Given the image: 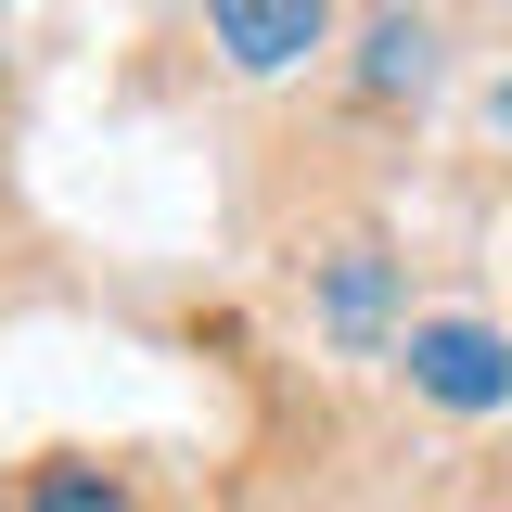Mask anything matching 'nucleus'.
I'll return each mask as SVG.
<instances>
[{"label": "nucleus", "instance_id": "nucleus-1", "mask_svg": "<svg viewBox=\"0 0 512 512\" xmlns=\"http://www.w3.org/2000/svg\"><path fill=\"white\" fill-rule=\"evenodd\" d=\"M397 359H410V384H423L436 410H461V423L512 410V346L487 333V320H410V333H397Z\"/></svg>", "mask_w": 512, "mask_h": 512}, {"label": "nucleus", "instance_id": "nucleus-2", "mask_svg": "<svg viewBox=\"0 0 512 512\" xmlns=\"http://www.w3.org/2000/svg\"><path fill=\"white\" fill-rule=\"evenodd\" d=\"M320 333H333L346 359H384V346H397V256L384 244H333L320 256Z\"/></svg>", "mask_w": 512, "mask_h": 512}, {"label": "nucleus", "instance_id": "nucleus-3", "mask_svg": "<svg viewBox=\"0 0 512 512\" xmlns=\"http://www.w3.org/2000/svg\"><path fill=\"white\" fill-rule=\"evenodd\" d=\"M205 26H218V52L244 77H295L333 39V0H205Z\"/></svg>", "mask_w": 512, "mask_h": 512}, {"label": "nucleus", "instance_id": "nucleus-4", "mask_svg": "<svg viewBox=\"0 0 512 512\" xmlns=\"http://www.w3.org/2000/svg\"><path fill=\"white\" fill-rule=\"evenodd\" d=\"M359 90H436V26L423 13H372V39H359Z\"/></svg>", "mask_w": 512, "mask_h": 512}, {"label": "nucleus", "instance_id": "nucleus-5", "mask_svg": "<svg viewBox=\"0 0 512 512\" xmlns=\"http://www.w3.org/2000/svg\"><path fill=\"white\" fill-rule=\"evenodd\" d=\"M26 512H128V487H116V474H90V461H64V474L26 487Z\"/></svg>", "mask_w": 512, "mask_h": 512}, {"label": "nucleus", "instance_id": "nucleus-6", "mask_svg": "<svg viewBox=\"0 0 512 512\" xmlns=\"http://www.w3.org/2000/svg\"><path fill=\"white\" fill-rule=\"evenodd\" d=\"M487 128H500V141H512V77H500V90H487Z\"/></svg>", "mask_w": 512, "mask_h": 512}]
</instances>
